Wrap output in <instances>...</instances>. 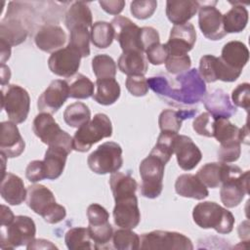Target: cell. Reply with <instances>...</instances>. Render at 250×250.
Wrapping results in <instances>:
<instances>
[{"instance_id":"cell-52","label":"cell","mask_w":250,"mask_h":250,"mask_svg":"<svg viewBox=\"0 0 250 250\" xmlns=\"http://www.w3.org/2000/svg\"><path fill=\"white\" fill-rule=\"evenodd\" d=\"M233 104L246 110L250 107V85L249 83H241L237 85L231 93Z\"/></svg>"},{"instance_id":"cell-42","label":"cell","mask_w":250,"mask_h":250,"mask_svg":"<svg viewBox=\"0 0 250 250\" xmlns=\"http://www.w3.org/2000/svg\"><path fill=\"white\" fill-rule=\"evenodd\" d=\"M90 32L86 26H77L69 30L68 46L79 52L82 58L90 55Z\"/></svg>"},{"instance_id":"cell-35","label":"cell","mask_w":250,"mask_h":250,"mask_svg":"<svg viewBox=\"0 0 250 250\" xmlns=\"http://www.w3.org/2000/svg\"><path fill=\"white\" fill-rule=\"evenodd\" d=\"M229 164L224 162H211L203 165L196 173L198 179L207 187L211 188H216L222 185Z\"/></svg>"},{"instance_id":"cell-40","label":"cell","mask_w":250,"mask_h":250,"mask_svg":"<svg viewBox=\"0 0 250 250\" xmlns=\"http://www.w3.org/2000/svg\"><path fill=\"white\" fill-rule=\"evenodd\" d=\"M68 84L69 97L72 99H88L94 95V83L84 74L78 73L70 77Z\"/></svg>"},{"instance_id":"cell-28","label":"cell","mask_w":250,"mask_h":250,"mask_svg":"<svg viewBox=\"0 0 250 250\" xmlns=\"http://www.w3.org/2000/svg\"><path fill=\"white\" fill-rule=\"evenodd\" d=\"M28 31L23 21L15 16H6L0 24V40L6 42L11 47L17 46L27 37Z\"/></svg>"},{"instance_id":"cell-53","label":"cell","mask_w":250,"mask_h":250,"mask_svg":"<svg viewBox=\"0 0 250 250\" xmlns=\"http://www.w3.org/2000/svg\"><path fill=\"white\" fill-rule=\"evenodd\" d=\"M127 90L135 97H144L148 92L147 79L145 76H128L125 82Z\"/></svg>"},{"instance_id":"cell-18","label":"cell","mask_w":250,"mask_h":250,"mask_svg":"<svg viewBox=\"0 0 250 250\" xmlns=\"http://www.w3.org/2000/svg\"><path fill=\"white\" fill-rule=\"evenodd\" d=\"M113 220L117 227L122 229H135L141 221V213L136 195L115 200L113 208Z\"/></svg>"},{"instance_id":"cell-30","label":"cell","mask_w":250,"mask_h":250,"mask_svg":"<svg viewBox=\"0 0 250 250\" xmlns=\"http://www.w3.org/2000/svg\"><path fill=\"white\" fill-rule=\"evenodd\" d=\"M119 70L128 76H144L148 68L147 60L142 52H123L117 61Z\"/></svg>"},{"instance_id":"cell-29","label":"cell","mask_w":250,"mask_h":250,"mask_svg":"<svg viewBox=\"0 0 250 250\" xmlns=\"http://www.w3.org/2000/svg\"><path fill=\"white\" fill-rule=\"evenodd\" d=\"M175 190L180 196L196 200H202L209 195L207 187L196 175L192 174H183L179 176L175 183Z\"/></svg>"},{"instance_id":"cell-44","label":"cell","mask_w":250,"mask_h":250,"mask_svg":"<svg viewBox=\"0 0 250 250\" xmlns=\"http://www.w3.org/2000/svg\"><path fill=\"white\" fill-rule=\"evenodd\" d=\"M112 244L118 250H137L140 248V236L128 229H119L113 232Z\"/></svg>"},{"instance_id":"cell-60","label":"cell","mask_w":250,"mask_h":250,"mask_svg":"<svg viewBox=\"0 0 250 250\" xmlns=\"http://www.w3.org/2000/svg\"><path fill=\"white\" fill-rule=\"evenodd\" d=\"M11 77V71L9 66L4 64H1V85L5 86L6 83L9 82Z\"/></svg>"},{"instance_id":"cell-38","label":"cell","mask_w":250,"mask_h":250,"mask_svg":"<svg viewBox=\"0 0 250 250\" xmlns=\"http://www.w3.org/2000/svg\"><path fill=\"white\" fill-rule=\"evenodd\" d=\"M90 37L94 46L100 49H105L112 44L114 29L111 23L107 21H96L92 24Z\"/></svg>"},{"instance_id":"cell-5","label":"cell","mask_w":250,"mask_h":250,"mask_svg":"<svg viewBox=\"0 0 250 250\" xmlns=\"http://www.w3.org/2000/svg\"><path fill=\"white\" fill-rule=\"evenodd\" d=\"M248 193L249 171L242 172L238 166L229 165L220 189V197L223 204L228 208L236 207Z\"/></svg>"},{"instance_id":"cell-12","label":"cell","mask_w":250,"mask_h":250,"mask_svg":"<svg viewBox=\"0 0 250 250\" xmlns=\"http://www.w3.org/2000/svg\"><path fill=\"white\" fill-rule=\"evenodd\" d=\"M114 29V38L118 41L123 52H142L141 46V27H139L130 19L122 16H116L111 21Z\"/></svg>"},{"instance_id":"cell-33","label":"cell","mask_w":250,"mask_h":250,"mask_svg":"<svg viewBox=\"0 0 250 250\" xmlns=\"http://www.w3.org/2000/svg\"><path fill=\"white\" fill-rule=\"evenodd\" d=\"M109 186L114 200L136 195L138 184L128 173L114 172L109 178Z\"/></svg>"},{"instance_id":"cell-20","label":"cell","mask_w":250,"mask_h":250,"mask_svg":"<svg viewBox=\"0 0 250 250\" xmlns=\"http://www.w3.org/2000/svg\"><path fill=\"white\" fill-rule=\"evenodd\" d=\"M174 152L176 153L178 165L185 171L192 170L202 158L199 147L193 141L185 135H178L175 141Z\"/></svg>"},{"instance_id":"cell-23","label":"cell","mask_w":250,"mask_h":250,"mask_svg":"<svg viewBox=\"0 0 250 250\" xmlns=\"http://www.w3.org/2000/svg\"><path fill=\"white\" fill-rule=\"evenodd\" d=\"M213 137L220 144L239 142L248 145L249 131L247 122L243 128H238L227 118H216Z\"/></svg>"},{"instance_id":"cell-46","label":"cell","mask_w":250,"mask_h":250,"mask_svg":"<svg viewBox=\"0 0 250 250\" xmlns=\"http://www.w3.org/2000/svg\"><path fill=\"white\" fill-rule=\"evenodd\" d=\"M215 121L216 117L209 112H203L194 118L192 128L198 135L212 138L214 136Z\"/></svg>"},{"instance_id":"cell-41","label":"cell","mask_w":250,"mask_h":250,"mask_svg":"<svg viewBox=\"0 0 250 250\" xmlns=\"http://www.w3.org/2000/svg\"><path fill=\"white\" fill-rule=\"evenodd\" d=\"M177 136L178 133L161 131L160 135L158 136L157 142L151 149L150 153L156 155L165 163H167L170 160L172 154L174 153V146Z\"/></svg>"},{"instance_id":"cell-50","label":"cell","mask_w":250,"mask_h":250,"mask_svg":"<svg viewBox=\"0 0 250 250\" xmlns=\"http://www.w3.org/2000/svg\"><path fill=\"white\" fill-rule=\"evenodd\" d=\"M146 60L154 65H160L166 62L169 57V50L166 44L157 43L150 46L146 52Z\"/></svg>"},{"instance_id":"cell-9","label":"cell","mask_w":250,"mask_h":250,"mask_svg":"<svg viewBox=\"0 0 250 250\" xmlns=\"http://www.w3.org/2000/svg\"><path fill=\"white\" fill-rule=\"evenodd\" d=\"M2 108L9 119L16 123H22L26 120L30 108V97L25 89L16 84L2 86Z\"/></svg>"},{"instance_id":"cell-16","label":"cell","mask_w":250,"mask_h":250,"mask_svg":"<svg viewBox=\"0 0 250 250\" xmlns=\"http://www.w3.org/2000/svg\"><path fill=\"white\" fill-rule=\"evenodd\" d=\"M198 25L202 34L213 41L221 40L226 36V31L223 24V15L215 7L203 5L199 8Z\"/></svg>"},{"instance_id":"cell-24","label":"cell","mask_w":250,"mask_h":250,"mask_svg":"<svg viewBox=\"0 0 250 250\" xmlns=\"http://www.w3.org/2000/svg\"><path fill=\"white\" fill-rule=\"evenodd\" d=\"M221 61L231 70L241 73L249 60V51L246 45L240 41H229L224 45Z\"/></svg>"},{"instance_id":"cell-26","label":"cell","mask_w":250,"mask_h":250,"mask_svg":"<svg viewBox=\"0 0 250 250\" xmlns=\"http://www.w3.org/2000/svg\"><path fill=\"white\" fill-rule=\"evenodd\" d=\"M0 193L2 198L11 205H20L26 199L27 190L23 181L13 173H5L2 177Z\"/></svg>"},{"instance_id":"cell-56","label":"cell","mask_w":250,"mask_h":250,"mask_svg":"<svg viewBox=\"0 0 250 250\" xmlns=\"http://www.w3.org/2000/svg\"><path fill=\"white\" fill-rule=\"evenodd\" d=\"M99 4L101 5L102 9L104 12H106L107 14L116 16L123 11L124 6H125V1H123V0H109V1L101 0V1H99Z\"/></svg>"},{"instance_id":"cell-36","label":"cell","mask_w":250,"mask_h":250,"mask_svg":"<svg viewBox=\"0 0 250 250\" xmlns=\"http://www.w3.org/2000/svg\"><path fill=\"white\" fill-rule=\"evenodd\" d=\"M232 8L223 15V24L226 33L241 32L248 22V11L240 3H231Z\"/></svg>"},{"instance_id":"cell-58","label":"cell","mask_w":250,"mask_h":250,"mask_svg":"<svg viewBox=\"0 0 250 250\" xmlns=\"http://www.w3.org/2000/svg\"><path fill=\"white\" fill-rule=\"evenodd\" d=\"M15 219L11 209L5 205H1V226L10 225Z\"/></svg>"},{"instance_id":"cell-59","label":"cell","mask_w":250,"mask_h":250,"mask_svg":"<svg viewBox=\"0 0 250 250\" xmlns=\"http://www.w3.org/2000/svg\"><path fill=\"white\" fill-rule=\"evenodd\" d=\"M0 58H1V64H4L7 60L10 59L11 56V46L6 42L0 40Z\"/></svg>"},{"instance_id":"cell-8","label":"cell","mask_w":250,"mask_h":250,"mask_svg":"<svg viewBox=\"0 0 250 250\" xmlns=\"http://www.w3.org/2000/svg\"><path fill=\"white\" fill-rule=\"evenodd\" d=\"M87 163L89 168L99 175L117 172L123 164L122 148L117 143L105 142L90 153Z\"/></svg>"},{"instance_id":"cell-11","label":"cell","mask_w":250,"mask_h":250,"mask_svg":"<svg viewBox=\"0 0 250 250\" xmlns=\"http://www.w3.org/2000/svg\"><path fill=\"white\" fill-rule=\"evenodd\" d=\"M141 249H169V250H192L191 240L177 231L152 230L143 233L140 237Z\"/></svg>"},{"instance_id":"cell-4","label":"cell","mask_w":250,"mask_h":250,"mask_svg":"<svg viewBox=\"0 0 250 250\" xmlns=\"http://www.w3.org/2000/svg\"><path fill=\"white\" fill-rule=\"evenodd\" d=\"M112 135V125L104 113H97L92 120L78 128L72 138L73 149L79 152L88 151L92 146Z\"/></svg>"},{"instance_id":"cell-31","label":"cell","mask_w":250,"mask_h":250,"mask_svg":"<svg viewBox=\"0 0 250 250\" xmlns=\"http://www.w3.org/2000/svg\"><path fill=\"white\" fill-rule=\"evenodd\" d=\"M93 19L92 12L88 4L84 1H76L71 4L68 8L65 18L64 24L68 30L77 26L92 27Z\"/></svg>"},{"instance_id":"cell-14","label":"cell","mask_w":250,"mask_h":250,"mask_svg":"<svg viewBox=\"0 0 250 250\" xmlns=\"http://www.w3.org/2000/svg\"><path fill=\"white\" fill-rule=\"evenodd\" d=\"M68 97L67 82L61 79L53 80L38 98L37 107L41 112L54 114L63 105Z\"/></svg>"},{"instance_id":"cell-27","label":"cell","mask_w":250,"mask_h":250,"mask_svg":"<svg viewBox=\"0 0 250 250\" xmlns=\"http://www.w3.org/2000/svg\"><path fill=\"white\" fill-rule=\"evenodd\" d=\"M200 8V2L193 0H169L166 2V16L177 24L187 23Z\"/></svg>"},{"instance_id":"cell-57","label":"cell","mask_w":250,"mask_h":250,"mask_svg":"<svg viewBox=\"0 0 250 250\" xmlns=\"http://www.w3.org/2000/svg\"><path fill=\"white\" fill-rule=\"evenodd\" d=\"M27 249H55L57 246H55L51 241L45 240V239H34L31 241L27 246Z\"/></svg>"},{"instance_id":"cell-7","label":"cell","mask_w":250,"mask_h":250,"mask_svg":"<svg viewBox=\"0 0 250 250\" xmlns=\"http://www.w3.org/2000/svg\"><path fill=\"white\" fill-rule=\"evenodd\" d=\"M165 162L156 155L149 153L140 164L139 171L142 178L141 193L146 198H156L163 188Z\"/></svg>"},{"instance_id":"cell-47","label":"cell","mask_w":250,"mask_h":250,"mask_svg":"<svg viewBox=\"0 0 250 250\" xmlns=\"http://www.w3.org/2000/svg\"><path fill=\"white\" fill-rule=\"evenodd\" d=\"M157 2L155 0H136L131 2V14L139 20H146L150 18L155 12Z\"/></svg>"},{"instance_id":"cell-43","label":"cell","mask_w":250,"mask_h":250,"mask_svg":"<svg viewBox=\"0 0 250 250\" xmlns=\"http://www.w3.org/2000/svg\"><path fill=\"white\" fill-rule=\"evenodd\" d=\"M92 69L97 79L114 78L117 66L111 57L105 54H100L93 58Z\"/></svg>"},{"instance_id":"cell-22","label":"cell","mask_w":250,"mask_h":250,"mask_svg":"<svg viewBox=\"0 0 250 250\" xmlns=\"http://www.w3.org/2000/svg\"><path fill=\"white\" fill-rule=\"evenodd\" d=\"M201 101L208 112L216 118L229 119L237 111L236 107L230 102L229 95L221 89H216L205 94Z\"/></svg>"},{"instance_id":"cell-48","label":"cell","mask_w":250,"mask_h":250,"mask_svg":"<svg viewBox=\"0 0 250 250\" xmlns=\"http://www.w3.org/2000/svg\"><path fill=\"white\" fill-rule=\"evenodd\" d=\"M191 60L188 55H169L165 67L171 74H178L188 71L190 68Z\"/></svg>"},{"instance_id":"cell-15","label":"cell","mask_w":250,"mask_h":250,"mask_svg":"<svg viewBox=\"0 0 250 250\" xmlns=\"http://www.w3.org/2000/svg\"><path fill=\"white\" fill-rule=\"evenodd\" d=\"M199 74L202 79L208 83L221 80L224 82H233L240 73L229 69L220 58L213 55H205L199 61Z\"/></svg>"},{"instance_id":"cell-1","label":"cell","mask_w":250,"mask_h":250,"mask_svg":"<svg viewBox=\"0 0 250 250\" xmlns=\"http://www.w3.org/2000/svg\"><path fill=\"white\" fill-rule=\"evenodd\" d=\"M147 83L159 98L170 104L191 105L200 102L206 94L205 82L195 68L176 76L172 84L166 75L150 77Z\"/></svg>"},{"instance_id":"cell-45","label":"cell","mask_w":250,"mask_h":250,"mask_svg":"<svg viewBox=\"0 0 250 250\" xmlns=\"http://www.w3.org/2000/svg\"><path fill=\"white\" fill-rule=\"evenodd\" d=\"M88 231L91 239L95 244L96 249L106 248L107 244L112 239L113 229L108 223L100 226H88Z\"/></svg>"},{"instance_id":"cell-13","label":"cell","mask_w":250,"mask_h":250,"mask_svg":"<svg viewBox=\"0 0 250 250\" xmlns=\"http://www.w3.org/2000/svg\"><path fill=\"white\" fill-rule=\"evenodd\" d=\"M81 55L70 46L62 48L50 56L48 59L49 69L56 75L70 78L80 66Z\"/></svg>"},{"instance_id":"cell-10","label":"cell","mask_w":250,"mask_h":250,"mask_svg":"<svg viewBox=\"0 0 250 250\" xmlns=\"http://www.w3.org/2000/svg\"><path fill=\"white\" fill-rule=\"evenodd\" d=\"M32 130L36 137H38L42 143L48 145V146H61L72 151L73 146L71 136L61 129L52 114L48 112H41L37 114L33 120Z\"/></svg>"},{"instance_id":"cell-21","label":"cell","mask_w":250,"mask_h":250,"mask_svg":"<svg viewBox=\"0 0 250 250\" xmlns=\"http://www.w3.org/2000/svg\"><path fill=\"white\" fill-rule=\"evenodd\" d=\"M34 42L38 49L44 52L54 53L62 49L65 44L66 34L60 25L47 23L41 26L36 32Z\"/></svg>"},{"instance_id":"cell-54","label":"cell","mask_w":250,"mask_h":250,"mask_svg":"<svg viewBox=\"0 0 250 250\" xmlns=\"http://www.w3.org/2000/svg\"><path fill=\"white\" fill-rule=\"evenodd\" d=\"M25 177L29 182L32 183L46 179L43 160H33L29 162L25 169Z\"/></svg>"},{"instance_id":"cell-2","label":"cell","mask_w":250,"mask_h":250,"mask_svg":"<svg viewBox=\"0 0 250 250\" xmlns=\"http://www.w3.org/2000/svg\"><path fill=\"white\" fill-rule=\"evenodd\" d=\"M26 204L48 224H58L66 216V210L57 203L54 193L45 186L35 184L27 187Z\"/></svg>"},{"instance_id":"cell-55","label":"cell","mask_w":250,"mask_h":250,"mask_svg":"<svg viewBox=\"0 0 250 250\" xmlns=\"http://www.w3.org/2000/svg\"><path fill=\"white\" fill-rule=\"evenodd\" d=\"M141 46L144 53L152 45L159 43L160 38L157 30L151 26L141 27Z\"/></svg>"},{"instance_id":"cell-34","label":"cell","mask_w":250,"mask_h":250,"mask_svg":"<svg viewBox=\"0 0 250 250\" xmlns=\"http://www.w3.org/2000/svg\"><path fill=\"white\" fill-rule=\"evenodd\" d=\"M96 88L93 99L102 105H110L120 97L121 89L119 83L114 78L97 79Z\"/></svg>"},{"instance_id":"cell-39","label":"cell","mask_w":250,"mask_h":250,"mask_svg":"<svg viewBox=\"0 0 250 250\" xmlns=\"http://www.w3.org/2000/svg\"><path fill=\"white\" fill-rule=\"evenodd\" d=\"M88 228L76 227L68 229L64 235V242L66 247L70 250L78 249H96L92 244Z\"/></svg>"},{"instance_id":"cell-32","label":"cell","mask_w":250,"mask_h":250,"mask_svg":"<svg viewBox=\"0 0 250 250\" xmlns=\"http://www.w3.org/2000/svg\"><path fill=\"white\" fill-rule=\"evenodd\" d=\"M197 109H164L158 117V125L161 131L164 132H174L178 133L182 127L184 119L191 118Z\"/></svg>"},{"instance_id":"cell-49","label":"cell","mask_w":250,"mask_h":250,"mask_svg":"<svg viewBox=\"0 0 250 250\" xmlns=\"http://www.w3.org/2000/svg\"><path fill=\"white\" fill-rule=\"evenodd\" d=\"M239 142H230L226 144H221L218 151L217 157L218 160L224 163H229L236 161L241 153Z\"/></svg>"},{"instance_id":"cell-25","label":"cell","mask_w":250,"mask_h":250,"mask_svg":"<svg viewBox=\"0 0 250 250\" xmlns=\"http://www.w3.org/2000/svg\"><path fill=\"white\" fill-rule=\"evenodd\" d=\"M70 152L64 146H49L43 160L46 179L56 180L62 174L67 155Z\"/></svg>"},{"instance_id":"cell-37","label":"cell","mask_w":250,"mask_h":250,"mask_svg":"<svg viewBox=\"0 0 250 250\" xmlns=\"http://www.w3.org/2000/svg\"><path fill=\"white\" fill-rule=\"evenodd\" d=\"M91 111L85 104L76 102L66 106L63 111L64 122L73 128H79L90 121Z\"/></svg>"},{"instance_id":"cell-3","label":"cell","mask_w":250,"mask_h":250,"mask_svg":"<svg viewBox=\"0 0 250 250\" xmlns=\"http://www.w3.org/2000/svg\"><path fill=\"white\" fill-rule=\"evenodd\" d=\"M194 223L201 229H214L218 233H229L234 226L232 213L213 201H203L194 206Z\"/></svg>"},{"instance_id":"cell-17","label":"cell","mask_w":250,"mask_h":250,"mask_svg":"<svg viewBox=\"0 0 250 250\" xmlns=\"http://www.w3.org/2000/svg\"><path fill=\"white\" fill-rule=\"evenodd\" d=\"M195 41V28L192 23L187 22L172 27L166 46L169 55H187L193 48Z\"/></svg>"},{"instance_id":"cell-51","label":"cell","mask_w":250,"mask_h":250,"mask_svg":"<svg viewBox=\"0 0 250 250\" xmlns=\"http://www.w3.org/2000/svg\"><path fill=\"white\" fill-rule=\"evenodd\" d=\"M87 218L90 226H100L108 223L109 214L102 205L93 203L87 208Z\"/></svg>"},{"instance_id":"cell-19","label":"cell","mask_w":250,"mask_h":250,"mask_svg":"<svg viewBox=\"0 0 250 250\" xmlns=\"http://www.w3.org/2000/svg\"><path fill=\"white\" fill-rule=\"evenodd\" d=\"M25 147V143L21 137L16 123L3 121L0 124V150L7 158L20 156Z\"/></svg>"},{"instance_id":"cell-6","label":"cell","mask_w":250,"mask_h":250,"mask_svg":"<svg viewBox=\"0 0 250 250\" xmlns=\"http://www.w3.org/2000/svg\"><path fill=\"white\" fill-rule=\"evenodd\" d=\"M36 226L28 216H16L14 221L7 226H1L0 247L14 249L19 246H27L34 240Z\"/></svg>"}]
</instances>
